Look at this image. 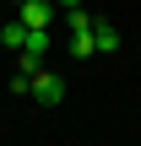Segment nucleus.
<instances>
[{
  "instance_id": "nucleus-7",
  "label": "nucleus",
  "mask_w": 141,
  "mask_h": 146,
  "mask_svg": "<svg viewBox=\"0 0 141 146\" xmlns=\"http://www.w3.org/2000/svg\"><path fill=\"white\" fill-rule=\"evenodd\" d=\"M27 87H33V70H16V76H11V92H16V98H27Z\"/></svg>"
},
{
  "instance_id": "nucleus-9",
  "label": "nucleus",
  "mask_w": 141,
  "mask_h": 146,
  "mask_svg": "<svg viewBox=\"0 0 141 146\" xmlns=\"http://www.w3.org/2000/svg\"><path fill=\"white\" fill-rule=\"evenodd\" d=\"M16 5H22V0H16Z\"/></svg>"
},
{
  "instance_id": "nucleus-8",
  "label": "nucleus",
  "mask_w": 141,
  "mask_h": 146,
  "mask_svg": "<svg viewBox=\"0 0 141 146\" xmlns=\"http://www.w3.org/2000/svg\"><path fill=\"white\" fill-rule=\"evenodd\" d=\"M54 5H65V11H71V5H82V0H54Z\"/></svg>"
},
{
  "instance_id": "nucleus-2",
  "label": "nucleus",
  "mask_w": 141,
  "mask_h": 146,
  "mask_svg": "<svg viewBox=\"0 0 141 146\" xmlns=\"http://www.w3.org/2000/svg\"><path fill=\"white\" fill-rule=\"evenodd\" d=\"M54 11H60L54 0H22V5H16V22H22V27H49Z\"/></svg>"
},
{
  "instance_id": "nucleus-5",
  "label": "nucleus",
  "mask_w": 141,
  "mask_h": 146,
  "mask_svg": "<svg viewBox=\"0 0 141 146\" xmlns=\"http://www.w3.org/2000/svg\"><path fill=\"white\" fill-rule=\"evenodd\" d=\"M71 49L87 60V54H98V43H92V27H82V33H71Z\"/></svg>"
},
{
  "instance_id": "nucleus-1",
  "label": "nucleus",
  "mask_w": 141,
  "mask_h": 146,
  "mask_svg": "<svg viewBox=\"0 0 141 146\" xmlns=\"http://www.w3.org/2000/svg\"><path fill=\"white\" fill-rule=\"evenodd\" d=\"M27 98H33V103H60V98H65V81H60L54 70H43V65H38V70H33Z\"/></svg>"
},
{
  "instance_id": "nucleus-4",
  "label": "nucleus",
  "mask_w": 141,
  "mask_h": 146,
  "mask_svg": "<svg viewBox=\"0 0 141 146\" xmlns=\"http://www.w3.org/2000/svg\"><path fill=\"white\" fill-rule=\"evenodd\" d=\"M22 54L43 60V54H49V27H27V38H22Z\"/></svg>"
},
{
  "instance_id": "nucleus-3",
  "label": "nucleus",
  "mask_w": 141,
  "mask_h": 146,
  "mask_svg": "<svg viewBox=\"0 0 141 146\" xmlns=\"http://www.w3.org/2000/svg\"><path fill=\"white\" fill-rule=\"evenodd\" d=\"M92 43H98V54H114L120 49V27H109V22L92 16Z\"/></svg>"
},
{
  "instance_id": "nucleus-6",
  "label": "nucleus",
  "mask_w": 141,
  "mask_h": 146,
  "mask_svg": "<svg viewBox=\"0 0 141 146\" xmlns=\"http://www.w3.org/2000/svg\"><path fill=\"white\" fill-rule=\"evenodd\" d=\"M22 38H27L22 22H5V27H0V43H5V49H22Z\"/></svg>"
}]
</instances>
